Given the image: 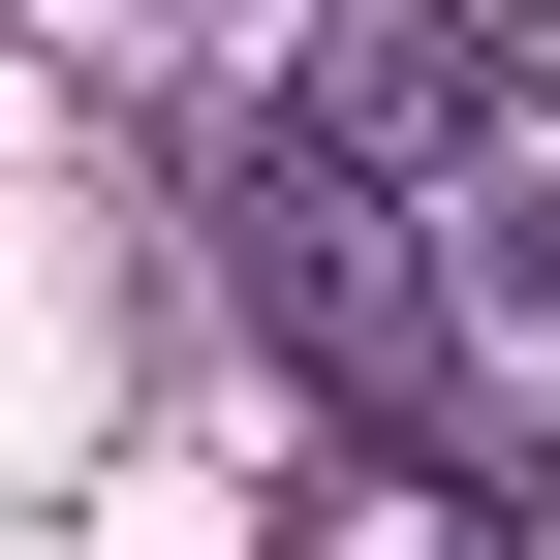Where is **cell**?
<instances>
[{"label":"cell","instance_id":"1","mask_svg":"<svg viewBox=\"0 0 560 560\" xmlns=\"http://www.w3.org/2000/svg\"><path fill=\"white\" fill-rule=\"evenodd\" d=\"M219 280H249V342H312L374 436H436V280H467V219L374 156V125H312L280 94L249 156H219Z\"/></svg>","mask_w":560,"mask_h":560},{"label":"cell","instance_id":"2","mask_svg":"<svg viewBox=\"0 0 560 560\" xmlns=\"http://www.w3.org/2000/svg\"><path fill=\"white\" fill-rule=\"evenodd\" d=\"M529 499H560L529 436H499V467H467V436H374V467H342V499L280 529V560H529Z\"/></svg>","mask_w":560,"mask_h":560},{"label":"cell","instance_id":"3","mask_svg":"<svg viewBox=\"0 0 560 560\" xmlns=\"http://www.w3.org/2000/svg\"><path fill=\"white\" fill-rule=\"evenodd\" d=\"M499 62H529V125H560V0H499Z\"/></svg>","mask_w":560,"mask_h":560}]
</instances>
